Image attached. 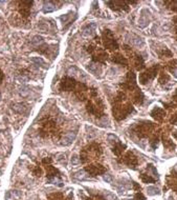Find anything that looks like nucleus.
<instances>
[{"label":"nucleus","instance_id":"f257e3e1","mask_svg":"<svg viewBox=\"0 0 177 200\" xmlns=\"http://www.w3.org/2000/svg\"><path fill=\"white\" fill-rule=\"evenodd\" d=\"M134 111V108H132L131 103H126L124 105H119V103H115L113 106V116L116 120L125 119L130 113Z\"/></svg>","mask_w":177,"mask_h":200},{"label":"nucleus","instance_id":"f03ea898","mask_svg":"<svg viewBox=\"0 0 177 200\" xmlns=\"http://www.w3.org/2000/svg\"><path fill=\"white\" fill-rule=\"evenodd\" d=\"M103 42H104V46L108 49H119V43L116 42V40L113 37L112 32L110 30H105L103 33Z\"/></svg>","mask_w":177,"mask_h":200},{"label":"nucleus","instance_id":"7ed1b4c3","mask_svg":"<svg viewBox=\"0 0 177 200\" xmlns=\"http://www.w3.org/2000/svg\"><path fill=\"white\" fill-rule=\"evenodd\" d=\"M154 129V124L150 121H145L143 123H138V125L135 129V133L139 137H147Z\"/></svg>","mask_w":177,"mask_h":200},{"label":"nucleus","instance_id":"20e7f679","mask_svg":"<svg viewBox=\"0 0 177 200\" xmlns=\"http://www.w3.org/2000/svg\"><path fill=\"white\" fill-rule=\"evenodd\" d=\"M156 74H157V66L154 65V66L148 68L146 72H143L139 75V82L141 84H146L147 82H149L150 80L154 79Z\"/></svg>","mask_w":177,"mask_h":200},{"label":"nucleus","instance_id":"39448f33","mask_svg":"<svg viewBox=\"0 0 177 200\" xmlns=\"http://www.w3.org/2000/svg\"><path fill=\"white\" fill-rule=\"evenodd\" d=\"M76 85H78V83H76V79L72 77H69V76L64 77L60 82V89L62 91H67V92L74 89Z\"/></svg>","mask_w":177,"mask_h":200},{"label":"nucleus","instance_id":"423d86ee","mask_svg":"<svg viewBox=\"0 0 177 200\" xmlns=\"http://www.w3.org/2000/svg\"><path fill=\"white\" fill-rule=\"evenodd\" d=\"M121 86H123L126 89H136V80H135V74L133 72H129L127 74V78H126V82L122 83Z\"/></svg>","mask_w":177,"mask_h":200},{"label":"nucleus","instance_id":"0eeeda50","mask_svg":"<svg viewBox=\"0 0 177 200\" xmlns=\"http://www.w3.org/2000/svg\"><path fill=\"white\" fill-rule=\"evenodd\" d=\"M86 172H88L91 176H98L105 173V167L101 164H92V165L86 166Z\"/></svg>","mask_w":177,"mask_h":200},{"label":"nucleus","instance_id":"6e6552de","mask_svg":"<svg viewBox=\"0 0 177 200\" xmlns=\"http://www.w3.org/2000/svg\"><path fill=\"white\" fill-rule=\"evenodd\" d=\"M107 5H109L110 9L114 11H119V9H128V5L126 1H107Z\"/></svg>","mask_w":177,"mask_h":200},{"label":"nucleus","instance_id":"1a4fd4ad","mask_svg":"<svg viewBox=\"0 0 177 200\" xmlns=\"http://www.w3.org/2000/svg\"><path fill=\"white\" fill-rule=\"evenodd\" d=\"M122 161L124 163H126L127 165L130 166V167H134V166L137 164V158L135 157L134 154H133V153H131V152L127 153V154L124 156V158H123Z\"/></svg>","mask_w":177,"mask_h":200},{"label":"nucleus","instance_id":"9d476101","mask_svg":"<svg viewBox=\"0 0 177 200\" xmlns=\"http://www.w3.org/2000/svg\"><path fill=\"white\" fill-rule=\"evenodd\" d=\"M32 4H33V1H22L20 2V9H19V12L21 14L23 17H28L30 15V11H31V7H32Z\"/></svg>","mask_w":177,"mask_h":200},{"label":"nucleus","instance_id":"9b49d317","mask_svg":"<svg viewBox=\"0 0 177 200\" xmlns=\"http://www.w3.org/2000/svg\"><path fill=\"white\" fill-rule=\"evenodd\" d=\"M87 68H88V71L90 72L91 74H93L95 76H97V77H100V76H101L102 68H101V65L99 64V63H97V62H90V63H88Z\"/></svg>","mask_w":177,"mask_h":200},{"label":"nucleus","instance_id":"f8f14e48","mask_svg":"<svg viewBox=\"0 0 177 200\" xmlns=\"http://www.w3.org/2000/svg\"><path fill=\"white\" fill-rule=\"evenodd\" d=\"M97 30V24L95 23H89V24L85 25L82 30V35L84 37H90L95 33Z\"/></svg>","mask_w":177,"mask_h":200},{"label":"nucleus","instance_id":"ddd939ff","mask_svg":"<svg viewBox=\"0 0 177 200\" xmlns=\"http://www.w3.org/2000/svg\"><path fill=\"white\" fill-rule=\"evenodd\" d=\"M76 137V134L74 132H69L67 133L66 135L62 138L61 140V144L62 145H65V146H67V145H70L73 141H74V139Z\"/></svg>","mask_w":177,"mask_h":200},{"label":"nucleus","instance_id":"4468645a","mask_svg":"<svg viewBox=\"0 0 177 200\" xmlns=\"http://www.w3.org/2000/svg\"><path fill=\"white\" fill-rule=\"evenodd\" d=\"M151 116L157 121H162L164 118L166 117V112L165 110H162V108H155L151 112Z\"/></svg>","mask_w":177,"mask_h":200},{"label":"nucleus","instance_id":"2eb2a0df","mask_svg":"<svg viewBox=\"0 0 177 200\" xmlns=\"http://www.w3.org/2000/svg\"><path fill=\"white\" fill-rule=\"evenodd\" d=\"M86 94H87V86L84 83H80L79 89H76V96L78 97L79 100H85Z\"/></svg>","mask_w":177,"mask_h":200},{"label":"nucleus","instance_id":"dca6fc26","mask_svg":"<svg viewBox=\"0 0 177 200\" xmlns=\"http://www.w3.org/2000/svg\"><path fill=\"white\" fill-rule=\"evenodd\" d=\"M13 110L18 113V114H22V115H26L28 112V108L27 105L25 103H16L14 106H13Z\"/></svg>","mask_w":177,"mask_h":200},{"label":"nucleus","instance_id":"f3484780","mask_svg":"<svg viewBox=\"0 0 177 200\" xmlns=\"http://www.w3.org/2000/svg\"><path fill=\"white\" fill-rule=\"evenodd\" d=\"M111 60H112L114 63H117V64H122V65H127L128 64V61H127V59L124 57L123 55H121V54H114V55L112 56V58H111Z\"/></svg>","mask_w":177,"mask_h":200},{"label":"nucleus","instance_id":"a211bd4d","mask_svg":"<svg viewBox=\"0 0 177 200\" xmlns=\"http://www.w3.org/2000/svg\"><path fill=\"white\" fill-rule=\"evenodd\" d=\"M57 9L55 2L54 1H44V5H43V12L45 13H52Z\"/></svg>","mask_w":177,"mask_h":200},{"label":"nucleus","instance_id":"6ab92c4d","mask_svg":"<svg viewBox=\"0 0 177 200\" xmlns=\"http://www.w3.org/2000/svg\"><path fill=\"white\" fill-rule=\"evenodd\" d=\"M125 148H126V145L123 144V143H121V142L119 141V142H116L115 144H114V146H113V148H112V152L116 155V156H119V155L123 153V151H124Z\"/></svg>","mask_w":177,"mask_h":200},{"label":"nucleus","instance_id":"aec40b11","mask_svg":"<svg viewBox=\"0 0 177 200\" xmlns=\"http://www.w3.org/2000/svg\"><path fill=\"white\" fill-rule=\"evenodd\" d=\"M143 101V95L141 89H136V93L133 95V102L135 104H141Z\"/></svg>","mask_w":177,"mask_h":200},{"label":"nucleus","instance_id":"412c9836","mask_svg":"<svg viewBox=\"0 0 177 200\" xmlns=\"http://www.w3.org/2000/svg\"><path fill=\"white\" fill-rule=\"evenodd\" d=\"M21 196V194L18 191H9L6 192L5 194V200H14L16 198H19Z\"/></svg>","mask_w":177,"mask_h":200},{"label":"nucleus","instance_id":"4be33fe9","mask_svg":"<svg viewBox=\"0 0 177 200\" xmlns=\"http://www.w3.org/2000/svg\"><path fill=\"white\" fill-rule=\"evenodd\" d=\"M43 43H44V39H43L41 36H39V35H37V36L33 37V39H32V44L34 46H37V47L43 45Z\"/></svg>","mask_w":177,"mask_h":200},{"label":"nucleus","instance_id":"5701e85b","mask_svg":"<svg viewBox=\"0 0 177 200\" xmlns=\"http://www.w3.org/2000/svg\"><path fill=\"white\" fill-rule=\"evenodd\" d=\"M106 59H107V54L104 52H100L98 55L93 56V61H95L97 63H99V62H102V63H103Z\"/></svg>","mask_w":177,"mask_h":200},{"label":"nucleus","instance_id":"b1692460","mask_svg":"<svg viewBox=\"0 0 177 200\" xmlns=\"http://www.w3.org/2000/svg\"><path fill=\"white\" fill-rule=\"evenodd\" d=\"M134 64H135V68H137V70H141V68L145 66V62H143V59L141 58V56L136 55V56H135Z\"/></svg>","mask_w":177,"mask_h":200},{"label":"nucleus","instance_id":"393cba45","mask_svg":"<svg viewBox=\"0 0 177 200\" xmlns=\"http://www.w3.org/2000/svg\"><path fill=\"white\" fill-rule=\"evenodd\" d=\"M71 15H72V13H69V14H66V15L61 16V17H60V20L62 21V23H63V24H66V23H68V25L71 24V23H72Z\"/></svg>","mask_w":177,"mask_h":200},{"label":"nucleus","instance_id":"a878e982","mask_svg":"<svg viewBox=\"0 0 177 200\" xmlns=\"http://www.w3.org/2000/svg\"><path fill=\"white\" fill-rule=\"evenodd\" d=\"M32 62H34L36 65H39V66H42V68H46V63L45 61L43 60L41 57H33L32 58Z\"/></svg>","mask_w":177,"mask_h":200},{"label":"nucleus","instance_id":"bb28decb","mask_svg":"<svg viewBox=\"0 0 177 200\" xmlns=\"http://www.w3.org/2000/svg\"><path fill=\"white\" fill-rule=\"evenodd\" d=\"M67 74L70 75V76H76V75H80V76H84V73L80 72L79 70H78L76 68H74V66H72V68H70L69 70H68Z\"/></svg>","mask_w":177,"mask_h":200},{"label":"nucleus","instance_id":"cd10ccee","mask_svg":"<svg viewBox=\"0 0 177 200\" xmlns=\"http://www.w3.org/2000/svg\"><path fill=\"white\" fill-rule=\"evenodd\" d=\"M46 182H47V183H52V184H57L58 186H63V183H62V181H61V180H60L59 178H57V177H52V178H47Z\"/></svg>","mask_w":177,"mask_h":200},{"label":"nucleus","instance_id":"c85d7f7f","mask_svg":"<svg viewBox=\"0 0 177 200\" xmlns=\"http://www.w3.org/2000/svg\"><path fill=\"white\" fill-rule=\"evenodd\" d=\"M169 80H170V76L168 74H165V73H162L160 75V77H159L158 81L160 82V84H166V83L168 82Z\"/></svg>","mask_w":177,"mask_h":200},{"label":"nucleus","instance_id":"c756f323","mask_svg":"<svg viewBox=\"0 0 177 200\" xmlns=\"http://www.w3.org/2000/svg\"><path fill=\"white\" fill-rule=\"evenodd\" d=\"M147 192H148V195H150V196L159 194V190L157 188H155V186H149L147 188Z\"/></svg>","mask_w":177,"mask_h":200},{"label":"nucleus","instance_id":"7c9ffc66","mask_svg":"<svg viewBox=\"0 0 177 200\" xmlns=\"http://www.w3.org/2000/svg\"><path fill=\"white\" fill-rule=\"evenodd\" d=\"M73 177L78 180H83V179H85V173H84V171H79V172L73 174Z\"/></svg>","mask_w":177,"mask_h":200},{"label":"nucleus","instance_id":"2f4dec72","mask_svg":"<svg viewBox=\"0 0 177 200\" xmlns=\"http://www.w3.org/2000/svg\"><path fill=\"white\" fill-rule=\"evenodd\" d=\"M164 145H165L166 148H175V144L173 143V141H172V140H170V139H165V138H164Z\"/></svg>","mask_w":177,"mask_h":200},{"label":"nucleus","instance_id":"473e14b6","mask_svg":"<svg viewBox=\"0 0 177 200\" xmlns=\"http://www.w3.org/2000/svg\"><path fill=\"white\" fill-rule=\"evenodd\" d=\"M141 178L143 179V181L146 182V183H148V182H154V181H155V179L152 178V177H150L149 175H146V174H141Z\"/></svg>","mask_w":177,"mask_h":200},{"label":"nucleus","instance_id":"72a5a7b5","mask_svg":"<svg viewBox=\"0 0 177 200\" xmlns=\"http://www.w3.org/2000/svg\"><path fill=\"white\" fill-rule=\"evenodd\" d=\"M80 162H81V160H80L79 156L73 155L72 157H71V164H72V165H78Z\"/></svg>","mask_w":177,"mask_h":200},{"label":"nucleus","instance_id":"f704fd0d","mask_svg":"<svg viewBox=\"0 0 177 200\" xmlns=\"http://www.w3.org/2000/svg\"><path fill=\"white\" fill-rule=\"evenodd\" d=\"M49 200H62V194L57 193V194H52L48 197Z\"/></svg>","mask_w":177,"mask_h":200},{"label":"nucleus","instance_id":"c9c22d12","mask_svg":"<svg viewBox=\"0 0 177 200\" xmlns=\"http://www.w3.org/2000/svg\"><path fill=\"white\" fill-rule=\"evenodd\" d=\"M167 4H170V9H173L174 12H177V1H167Z\"/></svg>","mask_w":177,"mask_h":200},{"label":"nucleus","instance_id":"e433bc0d","mask_svg":"<svg viewBox=\"0 0 177 200\" xmlns=\"http://www.w3.org/2000/svg\"><path fill=\"white\" fill-rule=\"evenodd\" d=\"M108 140H109L110 142H114V143H116V142H119V138L116 137V136H114V135H108Z\"/></svg>","mask_w":177,"mask_h":200},{"label":"nucleus","instance_id":"4c0bfd02","mask_svg":"<svg viewBox=\"0 0 177 200\" xmlns=\"http://www.w3.org/2000/svg\"><path fill=\"white\" fill-rule=\"evenodd\" d=\"M28 89L26 87V86H24V87H21L20 89V94H21L23 97H25V96H27L28 95Z\"/></svg>","mask_w":177,"mask_h":200},{"label":"nucleus","instance_id":"58836bf2","mask_svg":"<svg viewBox=\"0 0 177 200\" xmlns=\"http://www.w3.org/2000/svg\"><path fill=\"white\" fill-rule=\"evenodd\" d=\"M160 56H168V57H172V53L169 51L168 49H165L164 51H162V53L160 54Z\"/></svg>","mask_w":177,"mask_h":200},{"label":"nucleus","instance_id":"ea45409f","mask_svg":"<svg viewBox=\"0 0 177 200\" xmlns=\"http://www.w3.org/2000/svg\"><path fill=\"white\" fill-rule=\"evenodd\" d=\"M134 200H146V198L143 197V195L141 193H137L134 196Z\"/></svg>","mask_w":177,"mask_h":200},{"label":"nucleus","instance_id":"a19ab883","mask_svg":"<svg viewBox=\"0 0 177 200\" xmlns=\"http://www.w3.org/2000/svg\"><path fill=\"white\" fill-rule=\"evenodd\" d=\"M105 198H106L107 200H115L116 199L115 196H114L113 194H111V193H107L106 197H105Z\"/></svg>","mask_w":177,"mask_h":200},{"label":"nucleus","instance_id":"79ce46f5","mask_svg":"<svg viewBox=\"0 0 177 200\" xmlns=\"http://www.w3.org/2000/svg\"><path fill=\"white\" fill-rule=\"evenodd\" d=\"M41 174H42V171H41V169L37 166L36 169L34 171V175H36V176H41Z\"/></svg>","mask_w":177,"mask_h":200},{"label":"nucleus","instance_id":"37998d69","mask_svg":"<svg viewBox=\"0 0 177 200\" xmlns=\"http://www.w3.org/2000/svg\"><path fill=\"white\" fill-rule=\"evenodd\" d=\"M104 180L106 182H111L112 181V177L110 175H108V174H105L104 175Z\"/></svg>","mask_w":177,"mask_h":200},{"label":"nucleus","instance_id":"c03bdc74","mask_svg":"<svg viewBox=\"0 0 177 200\" xmlns=\"http://www.w3.org/2000/svg\"><path fill=\"white\" fill-rule=\"evenodd\" d=\"M50 162H52V159H50V158H44V159L42 160V163L43 164H45V165L50 164Z\"/></svg>","mask_w":177,"mask_h":200},{"label":"nucleus","instance_id":"a18cd8bd","mask_svg":"<svg viewBox=\"0 0 177 200\" xmlns=\"http://www.w3.org/2000/svg\"><path fill=\"white\" fill-rule=\"evenodd\" d=\"M170 122L172 123V124H174V123L177 122V114H175L173 117L171 118V120H170Z\"/></svg>","mask_w":177,"mask_h":200},{"label":"nucleus","instance_id":"49530a36","mask_svg":"<svg viewBox=\"0 0 177 200\" xmlns=\"http://www.w3.org/2000/svg\"><path fill=\"white\" fill-rule=\"evenodd\" d=\"M90 94H91L92 97H95V96L97 95V89H91V91H90Z\"/></svg>","mask_w":177,"mask_h":200},{"label":"nucleus","instance_id":"de8ad7c7","mask_svg":"<svg viewBox=\"0 0 177 200\" xmlns=\"http://www.w3.org/2000/svg\"><path fill=\"white\" fill-rule=\"evenodd\" d=\"M172 73H173V75H174V77L177 78V70L176 68H173V70H171Z\"/></svg>","mask_w":177,"mask_h":200},{"label":"nucleus","instance_id":"09e8293b","mask_svg":"<svg viewBox=\"0 0 177 200\" xmlns=\"http://www.w3.org/2000/svg\"><path fill=\"white\" fill-rule=\"evenodd\" d=\"M65 200H73V196H72V194H71V193H70V194L68 195L67 198H66V199H65Z\"/></svg>","mask_w":177,"mask_h":200},{"label":"nucleus","instance_id":"8fccbe9b","mask_svg":"<svg viewBox=\"0 0 177 200\" xmlns=\"http://www.w3.org/2000/svg\"><path fill=\"white\" fill-rule=\"evenodd\" d=\"M2 80H3V73L0 71V83L2 82Z\"/></svg>","mask_w":177,"mask_h":200},{"label":"nucleus","instance_id":"3c124183","mask_svg":"<svg viewBox=\"0 0 177 200\" xmlns=\"http://www.w3.org/2000/svg\"><path fill=\"white\" fill-rule=\"evenodd\" d=\"M173 99H174L175 101H177V92H176V94L174 95V97H173Z\"/></svg>","mask_w":177,"mask_h":200},{"label":"nucleus","instance_id":"603ef678","mask_svg":"<svg viewBox=\"0 0 177 200\" xmlns=\"http://www.w3.org/2000/svg\"><path fill=\"white\" fill-rule=\"evenodd\" d=\"M173 135H174V137H175V138L177 139V132H175L174 134H173Z\"/></svg>","mask_w":177,"mask_h":200},{"label":"nucleus","instance_id":"864d4df0","mask_svg":"<svg viewBox=\"0 0 177 200\" xmlns=\"http://www.w3.org/2000/svg\"><path fill=\"white\" fill-rule=\"evenodd\" d=\"M0 99H1V95H0Z\"/></svg>","mask_w":177,"mask_h":200},{"label":"nucleus","instance_id":"5fc2aeb1","mask_svg":"<svg viewBox=\"0 0 177 200\" xmlns=\"http://www.w3.org/2000/svg\"><path fill=\"white\" fill-rule=\"evenodd\" d=\"M0 22H1V21H0Z\"/></svg>","mask_w":177,"mask_h":200}]
</instances>
